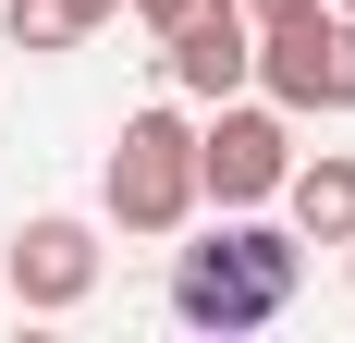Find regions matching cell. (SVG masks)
<instances>
[{"label": "cell", "mask_w": 355, "mask_h": 343, "mask_svg": "<svg viewBox=\"0 0 355 343\" xmlns=\"http://www.w3.org/2000/svg\"><path fill=\"white\" fill-rule=\"evenodd\" d=\"M306 110H355V12H319V99Z\"/></svg>", "instance_id": "obj_8"}, {"label": "cell", "mask_w": 355, "mask_h": 343, "mask_svg": "<svg viewBox=\"0 0 355 343\" xmlns=\"http://www.w3.org/2000/svg\"><path fill=\"white\" fill-rule=\"evenodd\" d=\"M98 208H110V233H135V245H172L184 221H196V123H184V99H147L123 110V135H110V172H98Z\"/></svg>", "instance_id": "obj_2"}, {"label": "cell", "mask_w": 355, "mask_h": 343, "mask_svg": "<svg viewBox=\"0 0 355 343\" xmlns=\"http://www.w3.org/2000/svg\"><path fill=\"white\" fill-rule=\"evenodd\" d=\"M98 270H110V245H98V221H73V208H37L25 233L0 245V294L25 319H73L98 294Z\"/></svg>", "instance_id": "obj_4"}, {"label": "cell", "mask_w": 355, "mask_h": 343, "mask_svg": "<svg viewBox=\"0 0 355 343\" xmlns=\"http://www.w3.org/2000/svg\"><path fill=\"white\" fill-rule=\"evenodd\" d=\"M123 12H135L147 37H172V25H196V12H209V0H123Z\"/></svg>", "instance_id": "obj_9"}, {"label": "cell", "mask_w": 355, "mask_h": 343, "mask_svg": "<svg viewBox=\"0 0 355 343\" xmlns=\"http://www.w3.org/2000/svg\"><path fill=\"white\" fill-rule=\"evenodd\" d=\"M294 282H306V233L294 221H257V208H220V233L172 258V319L233 343V331H270L294 307Z\"/></svg>", "instance_id": "obj_1"}, {"label": "cell", "mask_w": 355, "mask_h": 343, "mask_svg": "<svg viewBox=\"0 0 355 343\" xmlns=\"http://www.w3.org/2000/svg\"><path fill=\"white\" fill-rule=\"evenodd\" d=\"M73 12H86V25H110V12H123V0H73Z\"/></svg>", "instance_id": "obj_11"}, {"label": "cell", "mask_w": 355, "mask_h": 343, "mask_svg": "<svg viewBox=\"0 0 355 343\" xmlns=\"http://www.w3.org/2000/svg\"><path fill=\"white\" fill-rule=\"evenodd\" d=\"M0 37H12L25 62H62L73 37H86V12H73V0H0Z\"/></svg>", "instance_id": "obj_7"}, {"label": "cell", "mask_w": 355, "mask_h": 343, "mask_svg": "<svg viewBox=\"0 0 355 343\" xmlns=\"http://www.w3.org/2000/svg\"><path fill=\"white\" fill-rule=\"evenodd\" d=\"M331 12H355V0H331Z\"/></svg>", "instance_id": "obj_13"}, {"label": "cell", "mask_w": 355, "mask_h": 343, "mask_svg": "<svg viewBox=\"0 0 355 343\" xmlns=\"http://www.w3.org/2000/svg\"><path fill=\"white\" fill-rule=\"evenodd\" d=\"M343 282H355V245H343Z\"/></svg>", "instance_id": "obj_12"}, {"label": "cell", "mask_w": 355, "mask_h": 343, "mask_svg": "<svg viewBox=\"0 0 355 343\" xmlns=\"http://www.w3.org/2000/svg\"><path fill=\"white\" fill-rule=\"evenodd\" d=\"M282 172H294V110L282 99H220L209 123H196V196L209 208H270L282 196Z\"/></svg>", "instance_id": "obj_3"}, {"label": "cell", "mask_w": 355, "mask_h": 343, "mask_svg": "<svg viewBox=\"0 0 355 343\" xmlns=\"http://www.w3.org/2000/svg\"><path fill=\"white\" fill-rule=\"evenodd\" d=\"M282 208H294L306 245H355V160H343V147L294 160V172H282Z\"/></svg>", "instance_id": "obj_6"}, {"label": "cell", "mask_w": 355, "mask_h": 343, "mask_svg": "<svg viewBox=\"0 0 355 343\" xmlns=\"http://www.w3.org/2000/svg\"><path fill=\"white\" fill-rule=\"evenodd\" d=\"M282 12H319V0H245V25H282Z\"/></svg>", "instance_id": "obj_10"}, {"label": "cell", "mask_w": 355, "mask_h": 343, "mask_svg": "<svg viewBox=\"0 0 355 343\" xmlns=\"http://www.w3.org/2000/svg\"><path fill=\"white\" fill-rule=\"evenodd\" d=\"M159 74H172V99H196V110L245 99V86H257V25H245V0H209L196 25H172V37H159Z\"/></svg>", "instance_id": "obj_5"}]
</instances>
